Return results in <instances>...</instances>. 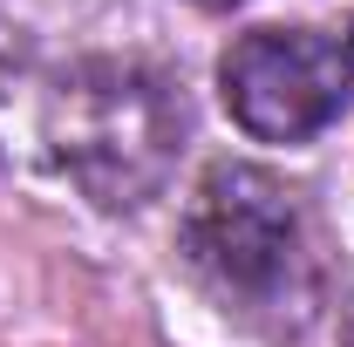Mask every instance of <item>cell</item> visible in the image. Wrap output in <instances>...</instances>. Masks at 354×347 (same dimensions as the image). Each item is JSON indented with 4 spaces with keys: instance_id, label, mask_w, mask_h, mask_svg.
<instances>
[{
    "instance_id": "cell-4",
    "label": "cell",
    "mask_w": 354,
    "mask_h": 347,
    "mask_svg": "<svg viewBox=\"0 0 354 347\" xmlns=\"http://www.w3.org/2000/svg\"><path fill=\"white\" fill-rule=\"evenodd\" d=\"M341 347H354V300H348V313H341Z\"/></svg>"
},
{
    "instance_id": "cell-3",
    "label": "cell",
    "mask_w": 354,
    "mask_h": 347,
    "mask_svg": "<svg viewBox=\"0 0 354 347\" xmlns=\"http://www.w3.org/2000/svg\"><path fill=\"white\" fill-rule=\"evenodd\" d=\"M218 95L259 143H307L354 95V55L320 28H252L225 48Z\"/></svg>"
},
{
    "instance_id": "cell-6",
    "label": "cell",
    "mask_w": 354,
    "mask_h": 347,
    "mask_svg": "<svg viewBox=\"0 0 354 347\" xmlns=\"http://www.w3.org/2000/svg\"><path fill=\"white\" fill-rule=\"evenodd\" d=\"M348 55H354V35H348Z\"/></svg>"
},
{
    "instance_id": "cell-1",
    "label": "cell",
    "mask_w": 354,
    "mask_h": 347,
    "mask_svg": "<svg viewBox=\"0 0 354 347\" xmlns=\"http://www.w3.org/2000/svg\"><path fill=\"white\" fill-rule=\"evenodd\" d=\"M184 130H191L184 95L171 88V75L143 62H75L48 88L41 109L55 164L102 212L150 205L184 157Z\"/></svg>"
},
{
    "instance_id": "cell-2",
    "label": "cell",
    "mask_w": 354,
    "mask_h": 347,
    "mask_svg": "<svg viewBox=\"0 0 354 347\" xmlns=\"http://www.w3.org/2000/svg\"><path fill=\"white\" fill-rule=\"evenodd\" d=\"M184 259L239 313H286L307 300V225L293 191L259 164H212L184 205Z\"/></svg>"
},
{
    "instance_id": "cell-5",
    "label": "cell",
    "mask_w": 354,
    "mask_h": 347,
    "mask_svg": "<svg viewBox=\"0 0 354 347\" xmlns=\"http://www.w3.org/2000/svg\"><path fill=\"white\" fill-rule=\"evenodd\" d=\"M191 7H239V0H191Z\"/></svg>"
}]
</instances>
